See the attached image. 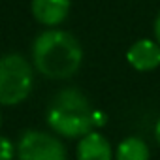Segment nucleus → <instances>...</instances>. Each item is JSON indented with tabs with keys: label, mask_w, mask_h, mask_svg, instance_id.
<instances>
[{
	"label": "nucleus",
	"mask_w": 160,
	"mask_h": 160,
	"mask_svg": "<svg viewBox=\"0 0 160 160\" xmlns=\"http://www.w3.org/2000/svg\"><path fill=\"white\" fill-rule=\"evenodd\" d=\"M34 68L47 79H68L83 62V47L79 40L58 28L43 30L32 43Z\"/></svg>",
	"instance_id": "1"
},
{
	"label": "nucleus",
	"mask_w": 160,
	"mask_h": 160,
	"mask_svg": "<svg viewBox=\"0 0 160 160\" xmlns=\"http://www.w3.org/2000/svg\"><path fill=\"white\" fill-rule=\"evenodd\" d=\"M98 121L100 113L77 89L60 91L47 109V124L62 138H83L92 132L96 124H100Z\"/></svg>",
	"instance_id": "2"
},
{
	"label": "nucleus",
	"mask_w": 160,
	"mask_h": 160,
	"mask_svg": "<svg viewBox=\"0 0 160 160\" xmlns=\"http://www.w3.org/2000/svg\"><path fill=\"white\" fill-rule=\"evenodd\" d=\"M34 87V70L30 62L10 53L0 57V106H17L28 98Z\"/></svg>",
	"instance_id": "3"
},
{
	"label": "nucleus",
	"mask_w": 160,
	"mask_h": 160,
	"mask_svg": "<svg viewBox=\"0 0 160 160\" xmlns=\"http://www.w3.org/2000/svg\"><path fill=\"white\" fill-rule=\"evenodd\" d=\"M15 149L19 160H66L64 143L57 136L42 130H27L21 134Z\"/></svg>",
	"instance_id": "4"
},
{
	"label": "nucleus",
	"mask_w": 160,
	"mask_h": 160,
	"mask_svg": "<svg viewBox=\"0 0 160 160\" xmlns=\"http://www.w3.org/2000/svg\"><path fill=\"white\" fill-rule=\"evenodd\" d=\"M128 64L138 72H151L160 66V43L154 40H138L126 51Z\"/></svg>",
	"instance_id": "5"
},
{
	"label": "nucleus",
	"mask_w": 160,
	"mask_h": 160,
	"mask_svg": "<svg viewBox=\"0 0 160 160\" xmlns=\"http://www.w3.org/2000/svg\"><path fill=\"white\" fill-rule=\"evenodd\" d=\"M70 6H72L70 0H32L30 10L40 25L55 28L57 25L66 21Z\"/></svg>",
	"instance_id": "6"
},
{
	"label": "nucleus",
	"mask_w": 160,
	"mask_h": 160,
	"mask_svg": "<svg viewBox=\"0 0 160 160\" xmlns=\"http://www.w3.org/2000/svg\"><path fill=\"white\" fill-rule=\"evenodd\" d=\"M77 160H113V149L106 136L100 132H89L79 138Z\"/></svg>",
	"instance_id": "7"
},
{
	"label": "nucleus",
	"mask_w": 160,
	"mask_h": 160,
	"mask_svg": "<svg viewBox=\"0 0 160 160\" xmlns=\"http://www.w3.org/2000/svg\"><path fill=\"white\" fill-rule=\"evenodd\" d=\"M149 145L141 138H124L115 149V160H149Z\"/></svg>",
	"instance_id": "8"
},
{
	"label": "nucleus",
	"mask_w": 160,
	"mask_h": 160,
	"mask_svg": "<svg viewBox=\"0 0 160 160\" xmlns=\"http://www.w3.org/2000/svg\"><path fill=\"white\" fill-rule=\"evenodd\" d=\"M15 154H17V149L13 147V143L8 138L0 136V160H13Z\"/></svg>",
	"instance_id": "9"
},
{
	"label": "nucleus",
	"mask_w": 160,
	"mask_h": 160,
	"mask_svg": "<svg viewBox=\"0 0 160 160\" xmlns=\"http://www.w3.org/2000/svg\"><path fill=\"white\" fill-rule=\"evenodd\" d=\"M154 36H156V42L160 43V12H158V15L154 19Z\"/></svg>",
	"instance_id": "10"
},
{
	"label": "nucleus",
	"mask_w": 160,
	"mask_h": 160,
	"mask_svg": "<svg viewBox=\"0 0 160 160\" xmlns=\"http://www.w3.org/2000/svg\"><path fill=\"white\" fill-rule=\"evenodd\" d=\"M154 138H156V141H158V145H160V119H158V122H156V126H154Z\"/></svg>",
	"instance_id": "11"
},
{
	"label": "nucleus",
	"mask_w": 160,
	"mask_h": 160,
	"mask_svg": "<svg viewBox=\"0 0 160 160\" xmlns=\"http://www.w3.org/2000/svg\"><path fill=\"white\" fill-rule=\"evenodd\" d=\"M0 124H2V113H0Z\"/></svg>",
	"instance_id": "12"
}]
</instances>
